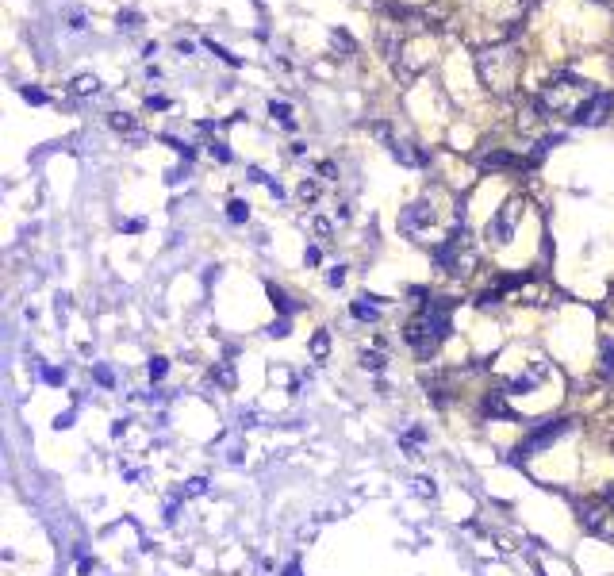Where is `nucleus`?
I'll return each instance as SVG.
<instances>
[{"instance_id":"obj_6","label":"nucleus","mask_w":614,"mask_h":576,"mask_svg":"<svg viewBox=\"0 0 614 576\" xmlns=\"http://www.w3.org/2000/svg\"><path fill=\"white\" fill-rule=\"evenodd\" d=\"M580 523L595 538H614V504H584L580 507Z\"/></svg>"},{"instance_id":"obj_35","label":"nucleus","mask_w":614,"mask_h":576,"mask_svg":"<svg viewBox=\"0 0 614 576\" xmlns=\"http://www.w3.org/2000/svg\"><path fill=\"white\" fill-rule=\"evenodd\" d=\"M284 576H304V572H300V561H288V565H284Z\"/></svg>"},{"instance_id":"obj_2","label":"nucleus","mask_w":614,"mask_h":576,"mask_svg":"<svg viewBox=\"0 0 614 576\" xmlns=\"http://www.w3.org/2000/svg\"><path fill=\"white\" fill-rule=\"evenodd\" d=\"M453 296H430L419 300V311L403 323V342L415 350V358L430 361L438 353V346L453 331Z\"/></svg>"},{"instance_id":"obj_10","label":"nucleus","mask_w":614,"mask_h":576,"mask_svg":"<svg viewBox=\"0 0 614 576\" xmlns=\"http://www.w3.org/2000/svg\"><path fill=\"white\" fill-rule=\"evenodd\" d=\"M564 431H568V419H549V423H545V426H538V431H534V434H530V438L519 446V457H534L538 450H545L549 442H556Z\"/></svg>"},{"instance_id":"obj_30","label":"nucleus","mask_w":614,"mask_h":576,"mask_svg":"<svg viewBox=\"0 0 614 576\" xmlns=\"http://www.w3.org/2000/svg\"><path fill=\"white\" fill-rule=\"evenodd\" d=\"M23 100H31V104H46V93H43V89H23Z\"/></svg>"},{"instance_id":"obj_26","label":"nucleus","mask_w":614,"mask_h":576,"mask_svg":"<svg viewBox=\"0 0 614 576\" xmlns=\"http://www.w3.org/2000/svg\"><path fill=\"white\" fill-rule=\"evenodd\" d=\"M326 284H331V288H342V284H346V266H331V273H326Z\"/></svg>"},{"instance_id":"obj_8","label":"nucleus","mask_w":614,"mask_h":576,"mask_svg":"<svg viewBox=\"0 0 614 576\" xmlns=\"http://www.w3.org/2000/svg\"><path fill=\"white\" fill-rule=\"evenodd\" d=\"M522 208H526L522 200H507L503 208L495 211V219L488 223V238H495V242H511L514 227H519V219H522Z\"/></svg>"},{"instance_id":"obj_34","label":"nucleus","mask_w":614,"mask_h":576,"mask_svg":"<svg viewBox=\"0 0 614 576\" xmlns=\"http://www.w3.org/2000/svg\"><path fill=\"white\" fill-rule=\"evenodd\" d=\"M319 258H323V254H319V246H307V266H319Z\"/></svg>"},{"instance_id":"obj_1","label":"nucleus","mask_w":614,"mask_h":576,"mask_svg":"<svg viewBox=\"0 0 614 576\" xmlns=\"http://www.w3.org/2000/svg\"><path fill=\"white\" fill-rule=\"evenodd\" d=\"M380 51L399 77H407V81L419 77L434 58V39H430L427 15L392 4L380 20Z\"/></svg>"},{"instance_id":"obj_22","label":"nucleus","mask_w":614,"mask_h":576,"mask_svg":"<svg viewBox=\"0 0 614 576\" xmlns=\"http://www.w3.org/2000/svg\"><path fill=\"white\" fill-rule=\"evenodd\" d=\"M326 353H331V334H326V331H315V339H311V358L323 361Z\"/></svg>"},{"instance_id":"obj_36","label":"nucleus","mask_w":614,"mask_h":576,"mask_svg":"<svg viewBox=\"0 0 614 576\" xmlns=\"http://www.w3.org/2000/svg\"><path fill=\"white\" fill-rule=\"evenodd\" d=\"M146 104H150V108H169V100H166V96H150Z\"/></svg>"},{"instance_id":"obj_31","label":"nucleus","mask_w":614,"mask_h":576,"mask_svg":"<svg viewBox=\"0 0 614 576\" xmlns=\"http://www.w3.org/2000/svg\"><path fill=\"white\" fill-rule=\"evenodd\" d=\"M43 381H46V384H62L65 373H62V369H43Z\"/></svg>"},{"instance_id":"obj_28","label":"nucleus","mask_w":614,"mask_h":576,"mask_svg":"<svg viewBox=\"0 0 614 576\" xmlns=\"http://www.w3.org/2000/svg\"><path fill=\"white\" fill-rule=\"evenodd\" d=\"M93 377L104 384V388H112V384H116V377H112V369H108V365H96V369H93Z\"/></svg>"},{"instance_id":"obj_4","label":"nucleus","mask_w":614,"mask_h":576,"mask_svg":"<svg viewBox=\"0 0 614 576\" xmlns=\"http://www.w3.org/2000/svg\"><path fill=\"white\" fill-rule=\"evenodd\" d=\"M476 70H480V81H484L491 93H511L519 85V73H522V54L507 39V43H495V46L476 54Z\"/></svg>"},{"instance_id":"obj_13","label":"nucleus","mask_w":614,"mask_h":576,"mask_svg":"<svg viewBox=\"0 0 614 576\" xmlns=\"http://www.w3.org/2000/svg\"><path fill=\"white\" fill-rule=\"evenodd\" d=\"M108 123H112V131H116V135L127 138V143H135V146H138V143H146V131L135 123V115H127V112H112V115H108Z\"/></svg>"},{"instance_id":"obj_25","label":"nucleus","mask_w":614,"mask_h":576,"mask_svg":"<svg viewBox=\"0 0 614 576\" xmlns=\"http://www.w3.org/2000/svg\"><path fill=\"white\" fill-rule=\"evenodd\" d=\"M169 373V361L166 358H150V381H161Z\"/></svg>"},{"instance_id":"obj_5","label":"nucleus","mask_w":614,"mask_h":576,"mask_svg":"<svg viewBox=\"0 0 614 576\" xmlns=\"http://www.w3.org/2000/svg\"><path fill=\"white\" fill-rule=\"evenodd\" d=\"M434 261H438V269H446L449 277H469L472 266H476V246H472L469 227L453 223V230L434 246Z\"/></svg>"},{"instance_id":"obj_18","label":"nucleus","mask_w":614,"mask_h":576,"mask_svg":"<svg viewBox=\"0 0 614 576\" xmlns=\"http://www.w3.org/2000/svg\"><path fill=\"white\" fill-rule=\"evenodd\" d=\"M269 115H273L276 123H284V127H296V115H292V104H284V100H273L269 104Z\"/></svg>"},{"instance_id":"obj_20","label":"nucleus","mask_w":614,"mask_h":576,"mask_svg":"<svg viewBox=\"0 0 614 576\" xmlns=\"http://www.w3.org/2000/svg\"><path fill=\"white\" fill-rule=\"evenodd\" d=\"M269 300H273V308L281 311V315H292V311H296V308H292V300H288V292H284V288H276V284H269Z\"/></svg>"},{"instance_id":"obj_9","label":"nucleus","mask_w":614,"mask_h":576,"mask_svg":"<svg viewBox=\"0 0 614 576\" xmlns=\"http://www.w3.org/2000/svg\"><path fill=\"white\" fill-rule=\"evenodd\" d=\"M376 135H380L384 138V143H388V154H392V158H396V162H403V166H411V169H422V166H427V150H415V146L411 143H399V138H392L388 135V127H384V123H376Z\"/></svg>"},{"instance_id":"obj_19","label":"nucleus","mask_w":614,"mask_h":576,"mask_svg":"<svg viewBox=\"0 0 614 576\" xmlns=\"http://www.w3.org/2000/svg\"><path fill=\"white\" fill-rule=\"evenodd\" d=\"M96 89H100V81H96L93 73H81V77H73V93H77V96H96Z\"/></svg>"},{"instance_id":"obj_33","label":"nucleus","mask_w":614,"mask_h":576,"mask_svg":"<svg viewBox=\"0 0 614 576\" xmlns=\"http://www.w3.org/2000/svg\"><path fill=\"white\" fill-rule=\"evenodd\" d=\"M119 27L135 31V27H138V15H131V12H127V15H119Z\"/></svg>"},{"instance_id":"obj_27","label":"nucleus","mask_w":614,"mask_h":576,"mask_svg":"<svg viewBox=\"0 0 614 576\" xmlns=\"http://www.w3.org/2000/svg\"><path fill=\"white\" fill-rule=\"evenodd\" d=\"M203 492H208V480H203V476H196V480L185 484V499L188 496H203Z\"/></svg>"},{"instance_id":"obj_21","label":"nucleus","mask_w":614,"mask_h":576,"mask_svg":"<svg viewBox=\"0 0 614 576\" xmlns=\"http://www.w3.org/2000/svg\"><path fill=\"white\" fill-rule=\"evenodd\" d=\"M361 369H373V373H380V369H384V350H380V346L361 350Z\"/></svg>"},{"instance_id":"obj_7","label":"nucleus","mask_w":614,"mask_h":576,"mask_svg":"<svg viewBox=\"0 0 614 576\" xmlns=\"http://www.w3.org/2000/svg\"><path fill=\"white\" fill-rule=\"evenodd\" d=\"M438 223V211H434L430 200H415L403 208V216H399V230L403 235H427V230Z\"/></svg>"},{"instance_id":"obj_3","label":"nucleus","mask_w":614,"mask_h":576,"mask_svg":"<svg viewBox=\"0 0 614 576\" xmlns=\"http://www.w3.org/2000/svg\"><path fill=\"white\" fill-rule=\"evenodd\" d=\"M595 93H599V89H595L592 81L576 77V73H553V77L538 89L534 108H538V115H545V119L576 123V115L587 108V100H592Z\"/></svg>"},{"instance_id":"obj_24","label":"nucleus","mask_w":614,"mask_h":576,"mask_svg":"<svg viewBox=\"0 0 614 576\" xmlns=\"http://www.w3.org/2000/svg\"><path fill=\"white\" fill-rule=\"evenodd\" d=\"M215 381H219V384H223V388H234V369H231V365H227V361H223V365H219V369H215Z\"/></svg>"},{"instance_id":"obj_15","label":"nucleus","mask_w":614,"mask_h":576,"mask_svg":"<svg viewBox=\"0 0 614 576\" xmlns=\"http://www.w3.org/2000/svg\"><path fill=\"white\" fill-rule=\"evenodd\" d=\"M296 196H300V204H304V208H315L319 196H323V185H319L315 177H304V181H300V188H296Z\"/></svg>"},{"instance_id":"obj_11","label":"nucleus","mask_w":614,"mask_h":576,"mask_svg":"<svg viewBox=\"0 0 614 576\" xmlns=\"http://www.w3.org/2000/svg\"><path fill=\"white\" fill-rule=\"evenodd\" d=\"M607 115H614V93H595L592 100H587V108L576 115V123L580 127H603L607 123Z\"/></svg>"},{"instance_id":"obj_17","label":"nucleus","mask_w":614,"mask_h":576,"mask_svg":"<svg viewBox=\"0 0 614 576\" xmlns=\"http://www.w3.org/2000/svg\"><path fill=\"white\" fill-rule=\"evenodd\" d=\"M507 392H488L484 396V415H495V419H511V407L503 403Z\"/></svg>"},{"instance_id":"obj_14","label":"nucleus","mask_w":614,"mask_h":576,"mask_svg":"<svg viewBox=\"0 0 614 576\" xmlns=\"http://www.w3.org/2000/svg\"><path fill=\"white\" fill-rule=\"evenodd\" d=\"M373 296H357L354 303H349V311H354V319H361V323H376L380 319V308L376 303H368Z\"/></svg>"},{"instance_id":"obj_37","label":"nucleus","mask_w":614,"mask_h":576,"mask_svg":"<svg viewBox=\"0 0 614 576\" xmlns=\"http://www.w3.org/2000/svg\"><path fill=\"white\" fill-rule=\"evenodd\" d=\"M610 504H614V488H610Z\"/></svg>"},{"instance_id":"obj_16","label":"nucleus","mask_w":614,"mask_h":576,"mask_svg":"<svg viewBox=\"0 0 614 576\" xmlns=\"http://www.w3.org/2000/svg\"><path fill=\"white\" fill-rule=\"evenodd\" d=\"M599 377L607 384H614V339H607L603 350H599Z\"/></svg>"},{"instance_id":"obj_29","label":"nucleus","mask_w":614,"mask_h":576,"mask_svg":"<svg viewBox=\"0 0 614 576\" xmlns=\"http://www.w3.org/2000/svg\"><path fill=\"white\" fill-rule=\"evenodd\" d=\"M208 150H211V158H219V162H231V150H227V143H211Z\"/></svg>"},{"instance_id":"obj_32","label":"nucleus","mask_w":614,"mask_h":576,"mask_svg":"<svg viewBox=\"0 0 614 576\" xmlns=\"http://www.w3.org/2000/svg\"><path fill=\"white\" fill-rule=\"evenodd\" d=\"M269 334H273V339H284V334H288V319H276V323L269 327Z\"/></svg>"},{"instance_id":"obj_12","label":"nucleus","mask_w":614,"mask_h":576,"mask_svg":"<svg viewBox=\"0 0 614 576\" xmlns=\"http://www.w3.org/2000/svg\"><path fill=\"white\" fill-rule=\"evenodd\" d=\"M534 162L522 158V154H507V150H488L480 158V169L484 173H499V169H530Z\"/></svg>"},{"instance_id":"obj_23","label":"nucleus","mask_w":614,"mask_h":576,"mask_svg":"<svg viewBox=\"0 0 614 576\" xmlns=\"http://www.w3.org/2000/svg\"><path fill=\"white\" fill-rule=\"evenodd\" d=\"M227 219H231V223H246V219H250V204H246V200H231V204H227Z\"/></svg>"}]
</instances>
